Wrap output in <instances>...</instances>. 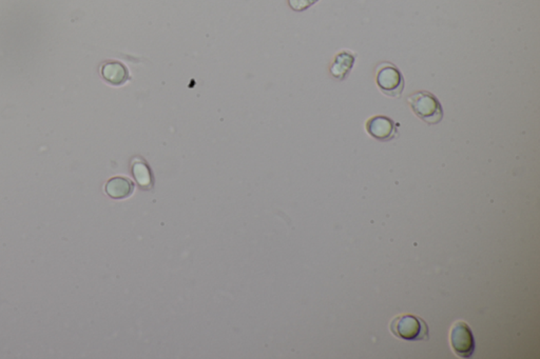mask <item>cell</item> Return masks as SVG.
I'll use <instances>...</instances> for the list:
<instances>
[{"label": "cell", "mask_w": 540, "mask_h": 359, "mask_svg": "<svg viewBox=\"0 0 540 359\" xmlns=\"http://www.w3.org/2000/svg\"><path fill=\"white\" fill-rule=\"evenodd\" d=\"M407 102L414 113L427 124H437L442 120V106L431 93L427 91L413 93L407 97Z\"/></svg>", "instance_id": "7a4b0ae2"}, {"label": "cell", "mask_w": 540, "mask_h": 359, "mask_svg": "<svg viewBox=\"0 0 540 359\" xmlns=\"http://www.w3.org/2000/svg\"><path fill=\"white\" fill-rule=\"evenodd\" d=\"M319 0H289V5L293 11L302 12L318 3Z\"/></svg>", "instance_id": "30bf717a"}, {"label": "cell", "mask_w": 540, "mask_h": 359, "mask_svg": "<svg viewBox=\"0 0 540 359\" xmlns=\"http://www.w3.org/2000/svg\"><path fill=\"white\" fill-rule=\"evenodd\" d=\"M354 55L350 54V52H341L337 55L330 67V73L336 80H343L348 76L352 67L355 65Z\"/></svg>", "instance_id": "ba28073f"}, {"label": "cell", "mask_w": 540, "mask_h": 359, "mask_svg": "<svg viewBox=\"0 0 540 359\" xmlns=\"http://www.w3.org/2000/svg\"><path fill=\"white\" fill-rule=\"evenodd\" d=\"M449 343L457 356L469 359L476 350V341L472 329L466 321H458L451 327Z\"/></svg>", "instance_id": "277c9868"}, {"label": "cell", "mask_w": 540, "mask_h": 359, "mask_svg": "<svg viewBox=\"0 0 540 359\" xmlns=\"http://www.w3.org/2000/svg\"><path fill=\"white\" fill-rule=\"evenodd\" d=\"M104 190L111 198L123 199L132 194L134 185L132 181L125 177H113L108 181Z\"/></svg>", "instance_id": "52a82bcc"}, {"label": "cell", "mask_w": 540, "mask_h": 359, "mask_svg": "<svg viewBox=\"0 0 540 359\" xmlns=\"http://www.w3.org/2000/svg\"><path fill=\"white\" fill-rule=\"evenodd\" d=\"M102 77L112 86H123L130 80L129 71L125 65L120 61H109L102 67Z\"/></svg>", "instance_id": "8992f818"}, {"label": "cell", "mask_w": 540, "mask_h": 359, "mask_svg": "<svg viewBox=\"0 0 540 359\" xmlns=\"http://www.w3.org/2000/svg\"><path fill=\"white\" fill-rule=\"evenodd\" d=\"M394 336L402 340L427 341L429 339V329L425 319L417 315L400 314L390 325Z\"/></svg>", "instance_id": "6da1fadb"}, {"label": "cell", "mask_w": 540, "mask_h": 359, "mask_svg": "<svg viewBox=\"0 0 540 359\" xmlns=\"http://www.w3.org/2000/svg\"><path fill=\"white\" fill-rule=\"evenodd\" d=\"M376 82L383 94L390 97H400L404 89V78L395 65L384 61L376 70Z\"/></svg>", "instance_id": "3957f363"}, {"label": "cell", "mask_w": 540, "mask_h": 359, "mask_svg": "<svg viewBox=\"0 0 540 359\" xmlns=\"http://www.w3.org/2000/svg\"><path fill=\"white\" fill-rule=\"evenodd\" d=\"M366 131L374 139L382 143L391 141L398 136L397 124L386 116H374L366 122Z\"/></svg>", "instance_id": "5b68a950"}, {"label": "cell", "mask_w": 540, "mask_h": 359, "mask_svg": "<svg viewBox=\"0 0 540 359\" xmlns=\"http://www.w3.org/2000/svg\"><path fill=\"white\" fill-rule=\"evenodd\" d=\"M133 175L135 179H137V183H139V185H142L143 188H149L150 185H151L153 177H151L149 167H148L145 163H141V161L134 163Z\"/></svg>", "instance_id": "9c48e42d"}]
</instances>
